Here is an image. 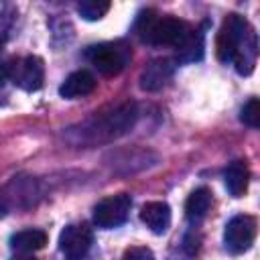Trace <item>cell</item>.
I'll list each match as a JSON object with an SVG mask.
<instances>
[{"label": "cell", "instance_id": "1", "mask_svg": "<svg viewBox=\"0 0 260 260\" xmlns=\"http://www.w3.org/2000/svg\"><path fill=\"white\" fill-rule=\"evenodd\" d=\"M217 59L234 63L240 75H250L256 63V35L240 14H228L217 32Z\"/></svg>", "mask_w": 260, "mask_h": 260}, {"label": "cell", "instance_id": "2", "mask_svg": "<svg viewBox=\"0 0 260 260\" xmlns=\"http://www.w3.org/2000/svg\"><path fill=\"white\" fill-rule=\"evenodd\" d=\"M136 30L142 41L150 45L173 47V49L183 47V43L193 32V28L185 20L175 16H158L154 10H146L138 16Z\"/></svg>", "mask_w": 260, "mask_h": 260}, {"label": "cell", "instance_id": "3", "mask_svg": "<svg viewBox=\"0 0 260 260\" xmlns=\"http://www.w3.org/2000/svg\"><path fill=\"white\" fill-rule=\"evenodd\" d=\"M89 63L106 77L118 75L132 59V49L124 41H108L87 49Z\"/></svg>", "mask_w": 260, "mask_h": 260}, {"label": "cell", "instance_id": "4", "mask_svg": "<svg viewBox=\"0 0 260 260\" xmlns=\"http://www.w3.org/2000/svg\"><path fill=\"white\" fill-rule=\"evenodd\" d=\"M130 207H132V199L128 193L110 195L93 207V223L104 230L118 228L128 219Z\"/></svg>", "mask_w": 260, "mask_h": 260}, {"label": "cell", "instance_id": "5", "mask_svg": "<svg viewBox=\"0 0 260 260\" xmlns=\"http://www.w3.org/2000/svg\"><path fill=\"white\" fill-rule=\"evenodd\" d=\"M10 81L24 91H37L45 81V63L37 55L10 61Z\"/></svg>", "mask_w": 260, "mask_h": 260}, {"label": "cell", "instance_id": "6", "mask_svg": "<svg viewBox=\"0 0 260 260\" xmlns=\"http://www.w3.org/2000/svg\"><path fill=\"white\" fill-rule=\"evenodd\" d=\"M93 242V232L87 223H69L59 236L61 254L67 260H83Z\"/></svg>", "mask_w": 260, "mask_h": 260}, {"label": "cell", "instance_id": "7", "mask_svg": "<svg viewBox=\"0 0 260 260\" xmlns=\"http://www.w3.org/2000/svg\"><path fill=\"white\" fill-rule=\"evenodd\" d=\"M256 238V219L252 215H234L228 223H225V232H223V242L225 248L232 254H242L246 252L252 242Z\"/></svg>", "mask_w": 260, "mask_h": 260}, {"label": "cell", "instance_id": "8", "mask_svg": "<svg viewBox=\"0 0 260 260\" xmlns=\"http://www.w3.org/2000/svg\"><path fill=\"white\" fill-rule=\"evenodd\" d=\"M173 75V61L171 59H154L150 61L142 75H140V87L146 91H156L160 89Z\"/></svg>", "mask_w": 260, "mask_h": 260}, {"label": "cell", "instance_id": "9", "mask_svg": "<svg viewBox=\"0 0 260 260\" xmlns=\"http://www.w3.org/2000/svg\"><path fill=\"white\" fill-rule=\"evenodd\" d=\"M95 85H98L95 77L87 69H79V71H73L71 75H67V79L59 87V93H61V98L75 100V98L89 95L95 89Z\"/></svg>", "mask_w": 260, "mask_h": 260}, {"label": "cell", "instance_id": "10", "mask_svg": "<svg viewBox=\"0 0 260 260\" xmlns=\"http://www.w3.org/2000/svg\"><path fill=\"white\" fill-rule=\"evenodd\" d=\"M140 219L152 234H165L171 225V207L165 201H148L140 209Z\"/></svg>", "mask_w": 260, "mask_h": 260}, {"label": "cell", "instance_id": "11", "mask_svg": "<svg viewBox=\"0 0 260 260\" xmlns=\"http://www.w3.org/2000/svg\"><path fill=\"white\" fill-rule=\"evenodd\" d=\"M248 179H250V171L246 160H232L225 171H223V181H225V189L230 191L232 197H242L248 189Z\"/></svg>", "mask_w": 260, "mask_h": 260}, {"label": "cell", "instance_id": "12", "mask_svg": "<svg viewBox=\"0 0 260 260\" xmlns=\"http://www.w3.org/2000/svg\"><path fill=\"white\" fill-rule=\"evenodd\" d=\"M211 201H213V197H211V191L207 187L195 189L187 197V201H185V215H187V219H191V221L203 219L207 215L209 207H211Z\"/></svg>", "mask_w": 260, "mask_h": 260}, {"label": "cell", "instance_id": "13", "mask_svg": "<svg viewBox=\"0 0 260 260\" xmlns=\"http://www.w3.org/2000/svg\"><path fill=\"white\" fill-rule=\"evenodd\" d=\"M45 244H47V234L43 230H22V232H16L10 236L12 250H18L22 254L41 250V248H45Z\"/></svg>", "mask_w": 260, "mask_h": 260}, {"label": "cell", "instance_id": "14", "mask_svg": "<svg viewBox=\"0 0 260 260\" xmlns=\"http://www.w3.org/2000/svg\"><path fill=\"white\" fill-rule=\"evenodd\" d=\"M177 55L181 61H197L203 55V35L193 28L191 37L183 43V47L177 49Z\"/></svg>", "mask_w": 260, "mask_h": 260}, {"label": "cell", "instance_id": "15", "mask_svg": "<svg viewBox=\"0 0 260 260\" xmlns=\"http://www.w3.org/2000/svg\"><path fill=\"white\" fill-rule=\"evenodd\" d=\"M108 10H110L108 0H81L77 4V12L85 20H100Z\"/></svg>", "mask_w": 260, "mask_h": 260}, {"label": "cell", "instance_id": "16", "mask_svg": "<svg viewBox=\"0 0 260 260\" xmlns=\"http://www.w3.org/2000/svg\"><path fill=\"white\" fill-rule=\"evenodd\" d=\"M240 120L250 126V128H258L260 126V104L256 98H250L244 108H242V114H240Z\"/></svg>", "mask_w": 260, "mask_h": 260}, {"label": "cell", "instance_id": "17", "mask_svg": "<svg viewBox=\"0 0 260 260\" xmlns=\"http://www.w3.org/2000/svg\"><path fill=\"white\" fill-rule=\"evenodd\" d=\"M122 260H154V256L146 246H132L124 252Z\"/></svg>", "mask_w": 260, "mask_h": 260}, {"label": "cell", "instance_id": "18", "mask_svg": "<svg viewBox=\"0 0 260 260\" xmlns=\"http://www.w3.org/2000/svg\"><path fill=\"white\" fill-rule=\"evenodd\" d=\"M6 79H10V63H2V65H0V85H2Z\"/></svg>", "mask_w": 260, "mask_h": 260}, {"label": "cell", "instance_id": "19", "mask_svg": "<svg viewBox=\"0 0 260 260\" xmlns=\"http://www.w3.org/2000/svg\"><path fill=\"white\" fill-rule=\"evenodd\" d=\"M8 213V203H6V199L0 195V217H4Z\"/></svg>", "mask_w": 260, "mask_h": 260}, {"label": "cell", "instance_id": "20", "mask_svg": "<svg viewBox=\"0 0 260 260\" xmlns=\"http://www.w3.org/2000/svg\"><path fill=\"white\" fill-rule=\"evenodd\" d=\"M12 260H37V258L30 256V254H18V256H14Z\"/></svg>", "mask_w": 260, "mask_h": 260}, {"label": "cell", "instance_id": "21", "mask_svg": "<svg viewBox=\"0 0 260 260\" xmlns=\"http://www.w3.org/2000/svg\"><path fill=\"white\" fill-rule=\"evenodd\" d=\"M0 51H2V43H0Z\"/></svg>", "mask_w": 260, "mask_h": 260}]
</instances>
